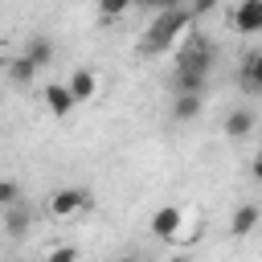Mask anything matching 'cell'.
Returning <instances> with one entry per match:
<instances>
[{"mask_svg":"<svg viewBox=\"0 0 262 262\" xmlns=\"http://www.w3.org/2000/svg\"><path fill=\"white\" fill-rule=\"evenodd\" d=\"M66 90H70V98H74L78 106H86V102H94V98H98L102 82H98V74H94L90 66H74V70L66 74Z\"/></svg>","mask_w":262,"mask_h":262,"instance_id":"cell-4","label":"cell"},{"mask_svg":"<svg viewBox=\"0 0 262 262\" xmlns=\"http://www.w3.org/2000/svg\"><path fill=\"white\" fill-rule=\"evenodd\" d=\"M184 8H188V16H192V20H201L205 12H213V8H217V0H192V4H184Z\"/></svg>","mask_w":262,"mask_h":262,"instance_id":"cell-19","label":"cell"},{"mask_svg":"<svg viewBox=\"0 0 262 262\" xmlns=\"http://www.w3.org/2000/svg\"><path fill=\"white\" fill-rule=\"evenodd\" d=\"M143 8H156V12H172V8H184V0H135Z\"/></svg>","mask_w":262,"mask_h":262,"instance_id":"cell-20","label":"cell"},{"mask_svg":"<svg viewBox=\"0 0 262 262\" xmlns=\"http://www.w3.org/2000/svg\"><path fill=\"white\" fill-rule=\"evenodd\" d=\"M37 74H41V70H37V66H33V61H29V57H25V53H20V57H12V61H8V78H12V82H16V86H29V82H33V78H37Z\"/></svg>","mask_w":262,"mask_h":262,"instance_id":"cell-15","label":"cell"},{"mask_svg":"<svg viewBox=\"0 0 262 262\" xmlns=\"http://www.w3.org/2000/svg\"><path fill=\"white\" fill-rule=\"evenodd\" d=\"M168 262H192V258H188V254H172Z\"/></svg>","mask_w":262,"mask_h":262,"instance_id":"cell-22","label":"cell"},{"mask_svg":"<svg viewBox=\"0 0 262 262\" xmlns=\"http://www.w3.org/2000/svg\"><path fill=\"white\" fill-rule=\"evenodd\" d=\"M184 217H188V213H184L180 205H160V209L151 213L147 229H151V237H160V242H176V233H180Z\"/></svg>","mask_w":262,"mask_h":262,"instance_id":"cell-5","label":"cell"},{"mask_svg":"<svg viewBox=\"0 0 262 262\" xmlns=\"http://www.w3.org/2000/svg\"><path fill=\"white\" fill-rule=\"evenodd\" d=\"M41 102H45V111L53 115V119H66V115H74V98H70V90H66V82H45L41 86Z\"/></svg>","mask_w":262,"mask_h":262,"instance_id":"cell-8","label":"cell"},{"mask_svg":"<svg viewBox=\"0 0 262 262\" xmlns=\"http://www.w3.org/2000/svg\"><path fill=\"white\" fill-rule=\"evenodd\" d=\"M45 209H49L53 221H74V217H82V213L90 209V192H86L82 184H61V188L49 192Z\"/></svg>","mask_w":262,"mask_h":262,"instance_id":"cell-2","label":"cell"},{"mask_svg":"<svg viewBox=\"0 0 262 262\" xmlns=\"http://www.w3.org/2000/svg\"><path fill=\"white\" fill-rule=\"evenodd\" d=\"M135 8V0H98V16L102 20H119L123 12H131Z\"/></svg>","mask_w":262,"mask_h":262,"instance_id":"cell-17","label":"cell"},{"mask_svg":"<svg viewBox=\"0 0 262 262\" xmlns=\"http://www.w3.org/2000/svg\"><path fill=\"white\" fill-rule=\"evenodd\" d=\"M201 106H205L201 94H176V98H172V119H176V123H192V119L201 115Z\"/></svg>","mask_w":262,"mask_h":262,"instance_id":"cell-13","label":"cell"},{"mask_svg":"<svg viewBox=\"0 0 262 262\" xmlns=\"http://www.w3.org/2000/svg\"><path fill=\"white\" fill-rule=\"evenodd\" d=\"M205 82H209V74H201V70H184V66H176V74H172L176 94H205Z\"/></svg>","mask_w":262,"mask_h":262,"instance_id":"cell-12","label":"cell"},{"mask_svg":"<svg viewBox=\"0 0 262 262\" xmlns=\"http://www.w3.org/2000/svg\"><path fill=\"white\" fill-rule=\"evenodd\" d=\"M111 262H139V258H131V254H123V258H111Z\"/></svg>","mask_w":262,"mask_h":262,"instance_id":"cell-23","label":"cell"},{"mask_svg":"<svg viewBox=\"0 0 262 262\" xmlns=\"http://www.w3.org/2000/svg\"><path fill=\"white\" fill-rule=\"evenodd\" d=\"M41 262H78V246L57 242V246H49V250H45V258H41Z\"/></svg>","mask_w":262,"mask_h":262,"instance_id":"cell-18","label":"cell"},{"mask_svg":"<svg viewBox=\"0 0 262 262\" xmlns=\"http://www.w3.org/2000/svg\"><path fill=\"white\" fill-rule=\"evenodd\" d=\"M176 66L209 74V66H213V45H209V37H201V33H188V37L180 41V49H176Z\"/></svg>","mask_w":262,"mask_h":262,"instance_id":"cell-3","label":"cell"},{"mask_svg":"<svg viewBox=\"0 0 262 262\" xmlns=\"http://www.w3.org/2000/svg\"><path fill=\"white\" fill-rule=\"evenodd\" d=\"M258 225H262V205L246 201V205H237L233 217H229V237H250Z\"/></svg>","mask_w":262,"mask_h":262,"instance_id":"cell-9","label":"cell"},{"mask_svg":"<svg viewBox=\"0 0 262 262\" xmlns=\"http://www.w3.org/2000/svg\"><path fill=\"white\" fill-rule=\"evenodd\" d=\"M33 221H37V213H33V205H29V201H20V205H12V209H4V213H0V229H4V237H12V242L29 237Z\"/></svg>","mask_w":262,"mask_h":262,"instance_id":"cell-6","label":"cell"},{"mask_svg":"<svg viewBox=\"0 0 262 262\" xmlns=\"http://www.w3.org/2000/svg\"><path fill=\"white\" fill-rule=\"evenodd\" d=\"M20 201H25V188H20V180L4 176V180H0V213H4V209H12V205H20Z\"/></svg>","mask_w":262,"mask_h":262,"instance_id":"cell-16","label":"cell"},{"mask_svg":"<svg viewBox=\"0 0 262 262\" xmlns=\"http://www.w3.org/2000/svg\"><path fill=\"white\" fill-rule=\"evenodd\" d=\"M254 180H262V143H258V151H254Z\"/></svg>","mask_w":262,"mask_h":262,"instance_id":"cell-21","label":"cell"},{"mask_svg":"<svg viewBox=\"0 0 262 262\" xmlns=\"http://www.w3.org/2000/svg\"><path fill=\"white\" fill-rule=\"evenodd\" d=\"M254 123H258V119H254V111H250V106H233V111L225 115L221 131H225L229 139H246V135L254 131Z\"/></svg>","mask_w":262,"mask_h":262,"instance_id":"cell-10","label":"cell"},{"mask_svg":"<svg viewBox=\"0 0 262 262\" xmlns=\"http://www.w3.org/2000/svg\"><path fill=\"white\" fill-rule=\"evenodd\" d=\"M192 16H188V8H172V12H156V20L147 25V33H143V41H139V53L143 57H164L168 49H176L188 33H192Z\"/></svg>","mask_w":262,"mask_h":262,"instance_id":"cell-1","label":"cell"},{"mask_svg":"<svg viewBox=\"0 0 262 262\" xmlns=\"http://www.w3.org/2000/svg\"><path fill=\"white\" fill-rule=\"evenodd\" d=\"M25 57H29L37 70H49V66H53V41H49L45 33H33V37L25 41Z\"/></svg>","mask_w":262,"mask_h":262,"instance_id":"cell-11","label":"cell"},{"mask_svg":"<svg viewBox=\"0 0 262 262\" xmlns=\"http://www.w3.org/2000/svg\"><path fill=\"white\" fill-rule=\"evenodd\" d=\"M229 25H233V33H242V37L262 33V0H237L233 12H229Z\"/></svg>","mask_w":262,"mask_h":262,"instance_id":"cell-7","label":"cell"},{"mask_svg":"<svg viewBox=\"0 0 262 262\" xmlns=\"http://www.w3.org/2000/svg\"><path fill=\"white\" fill-rule=\"evenodd\" d=\"M242 86H246L250 94H262V49L242 61Z\"/></svg>","mask_w":262,"mask_h":262,"instance_id":"cell-14","label":"cell"}]
</instances>
